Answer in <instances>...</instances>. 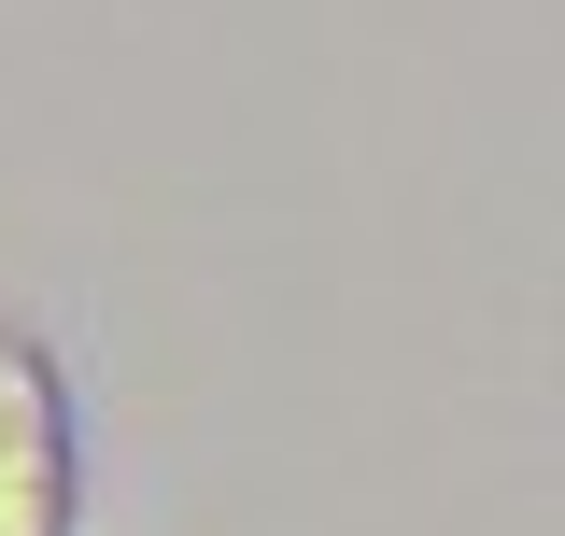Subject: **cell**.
Wrapping results in <instances>:
<instances>
[{"label": "cell", "mask_w": 565, "mask_h": 536, "mask_svg": "<svg viewBox=\"0 0 565 536\" xmlns=\"http://www.w3.org/2000/svg\"><path fill=\"white\" fill-rule=\"evenodd\" d=\"M0 536H71V396L29 325H0Z\"/></svg>", "instance_id": "1"}]
</instances>
